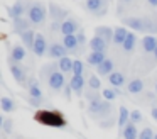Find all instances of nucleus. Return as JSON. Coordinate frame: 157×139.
Returning a JSON list of instances; mask_svg holds the SVG:
<instances>
[{
  "label": "nucleus",
  "instance_id": "f257e3e1",
  "mask_svg": "<svg viewBox=\"0 0 157 139\" xmlns=\"http://www.w3.org/2000/svg\"><path fill=\"white\" fill-rule=\"evenodd\" d=\"M122 24L125 27L137 31V32H147V34H157V20L147 19V17H125L122 19Z\"/></svg>",
  "mask_w": 157,
  "mask_h": 139
},
{
  "label": "nucleus",
  "instance_id": "f03ea898",
  "mask_svg": "<svg viewBox=\"0 0 157 139\" xmlns=\"http://www.w3.org/2000/svg\"><path fill=\"white\" fill-rule=\"evenodd\" d=\"M112 112H113L112 102L105 100V98H98V97L90 100L88 114L93 119H108V117H112Z\"/></svg>",
  "mask_w": 157,
  "mask_h": 139
},
{
  "label": "nucleus",
  "instance_id": "7ed1b4c3",
  "mask_svg": "<svg viewBox=\"0 0 157 139\" xmlns=\"http://www.w3.org/2000/svg\"><path fill=\"white\" fill-rule=\"evenodd\" d=\"M48 17V9L42 2H37V0H32L29 2V9H27V19L31 20L34 26L37 24H42Z\"/></svg>",
  "mask_w": 157,
  "mask_h": 139
},
{
  "label": "nucleus",
  "instance_id": "20e7f679",
  "mask_svg": "<svg viewBox=\"0 0 157 139\" xmlns=\"http://www.w3.org/2000/svg\"><path fill=\"white\" fill-rule=\"evenodd\" d=\"M36 121L44 125H49V127H64L66 125V121L63 119V115L59 112L52 110H41L36 115Z\"/></svg>",
  "mask_w": 157,
  "mask_h": 139
},
{
  "label": "nucleus",
  "instance_id": "39448f33",
  "mask_svg": "<svg viewBox=\"0 0 157 139\" xmlns=\"http://www.w3.org/2000/svg\"><path fill=\"white\" fill-rule=\"evenodd\" d=\"M49 14L52 17V31H61V24L68 19V12H66L63 7L56 5V3H49Z\"/></svg>",
  "mask_w": 157,
  "mask_h": 139
},
{
  "label": "nucleus",
  "instance_id": "423d86ee",
  "mask_svg": "<svg viewBox=\"0 0 157 139\" xmlns=\"http://www.w3.org/2000/svg\"><path fill=\"white\" fill-rule=\"evenodd\" d=\"M108 3L110 0H86L85 9L90 14H95L96 17H103L108 12Z\"/></svg>",
  "mask_w": 157,
  "mask_h": 139
},
{
  "label": "nucleus",
  "instance_id": "0eeeda50",
  "mask_svg": "<svg viewBox=\"0 0 157 139\" xmlns=\"http://www.w3.org/2000/svg\"><path fill=\"white\" fill-rule=\"evenodd\" d=\"M46 81H48L49 88H52L54 92H59L61 88H64V73H63L61 70H56L52 71L51 75H49L48 78H46Z\"/></svg>",
  "mask_w": 157,
  "mask_h": 139
},
{
  "label": "nucleus",
  "instance_id": "6e6552de",
  "mask_svg": "<svg viewBox=\"0 0 157 139\" xmlns=\"http://www.w3.org/2000/svg\"><path fill=\"white\" fill-rule=\"evenodd\" d=\"M9 66H10V73H12V76H14V80L17 81L19 85H25V81L29 80L25 68L21 66V63H14V61H10Z\"/></svg>",
  "mask_w": 157,
  "mask_h": 139
},
{
  "label": "nucleus",
  "instance_id": "1a4fd4ad",
  "mask_svg": "<svg viewBox=\"0 0 157 139\" xmlns=\"http://www.w3.org/2000/svg\"><path fill=\"white\" fill-rule=\"evenodd\" d=\"M48 41H46V37L42 36V34H36V43H34V54L36 56H44V54H48Z\"/></svg>",
  "mask_w": 157,
  "mask_h": 139
},
{
  "label": "nucleus",
  "instance_id": "9d476101",
  "mask_svg": "<svg viewBox=\"0 0 157 139\" xmlns=\"http://www.w3.org/2000/svg\"><path fill=\"white\" fill-rule=\"evenodd\" d=\"M66 54H68V49L64 47V44L63 43H52L51 46H49L48 49V56L49 58H64Z\"/></svg>",
  "mask_w": 157,
  "mask_h": 139
},
{
  "label": "nucleus",
  "instance_id": "9b49d317",
  "mask_svg": "<svg viewBox=\"0 0 157 139\" xmlns=\"http://www.w3.org/2000/svg\"><path fill=\"white\" fill-rule=\"evenodd\" d=\"M27 92H29V97H32V98H44L37 78H29L27 80Z\"/></svg>",
  "mask_w": 157,
  "mask_h": 139
},
{
  "label": "nucleus",
  "instance_id": "f8f14e48",
  "mask_svg": "<svg viewBox=\"0 0 157 139\" xmlns=\"http://www.w3.org/2000/svg\"><path fill=\"white\" fill-rule=\"evenodd\" d=\"M12 26H14V31H15V32L21 36L22 32H25V31L31 29L32 22H31L29 19H25V17H17V19L12 20Z\"/></svg>",
  "mask_w": 157,
  "mask_h": 139
},
{
  "label": "nucleus",
  "instance_id": "ddd939ff",
  "mask_svg": "<svg viewBox=\"0 0 157 139\" xmlns=\"http://www.w3.org/2000/svg\"><path fill=\"white\" fill-rule=\"evenodd\" d=\"M79 31V24L75 19H66L61 24V34L63 36H69V34H75Z\"/></svg>",
  "mask_w": 157,
  "mask_h": 139
},
{
  "label": "nucleus",
  "instance_id": "4468645a",
  "mask_svg": "<svg viewBox=\"0 0 157 139\" xmlns=\"http://www.w3.org/2000/svg\"><path fill=\"white\" fill-rule=\"evenodd\" d=\"M90 47H91V51L106 53V49H108V43H106L105 39H101L100 36H93L91 39H90Z\"/></svg>",
  "mask_w": 157,
  "mask_h": 139
},
{
  "label": "nucleus",
  "instance_id": "2eb2a0df",
  "mask_svg": "<svg viewBox=\"0 0 157 139\" xmlns=\"http://www.w3.org/2000/svg\"><path fill=\"white\" fill-rule=\"evenodd\" d=\"M95 34H96V36H100L101 39H105L106 43H110V41H113L115 29H112V27H108V26H98L95 29Z\"/></svg>",
  "mask_w": 157,
  "mask_h": 139
},
{
  "label": "nucleus",
  "instance_id": "dca6fc26",
  "mask_svg": "<svg viewBox=\"0 0 157 139\" xmlns=\"http://www.w3.org/2000/svg\"><path fill=\"white\" fill-rule=\"evenodd\" d=\"M25 58V47L22 44H14L12 46V53H10V61L14 63H21Z\"/></svg>",
  "mask_w": 157,
  "mask_h": 139
},
{
  "label": "nucleus",
  "instance_id": "f3484780",
  "mask_svg": "<svg viewBox=\"0 0 157 139\" xmlns=\"http://www.w3.org/2000/svg\"><path fill=\"white\" fill-rule=\"evenodd\" d=\"M36 34L37 32H34L32 29H29V31H25V32H22L21 34V39H22V44H24L27 49H34V43H36Z\"/></svg>",
  "mask_w": 157,
  "mask_h": 139
},
{
  "label": "nucleus",
  "instance_id": "a211bd4d",
  "mask_svg": "<svg viewBox=\"0 0 157 139\" xmlns=\"http://www.w3.org/2000/svg\"><path fill=\"white\" fill-rule=\"evenodd\" d=\"M69 85H71L73 92H75L76 95H81L83 90H85V78H83V76H78V75H73Z\"/></svg>",
  "mask_w": 157,
  "mask_h": 139
},
{
  "label": "nucleus",
  "instance_id": "6ab92c4d",
  "mask_svg": "<svg viewBox=\"0 0 157 139\" xmlns=\"http://www.w3.org/2000/svg\"><path fill=\"white\" fill-rule=\"evenodd\" d=\"M142 49L145 53H152L157 49V37L155 36H145L142 39Z\"/></svg>",
  "mask_w": 157,
  "mask_h": 139
},
{
  "label": "nucleus",
  "instance_id": "aec40b11",
  "mask_svg": "<svg viewBox=\"0 0 157 139\" xmlns=\"http://www.w3.org/2000/svg\"><path fill=\"white\" fill-rule=\"evenodd\" d=\"M63 44H64V47L68 51H78L79 47V43L78 39H76V34H69V36H63Z\"/></svg>",
  "mask_w": 157,
  "mask_h": 139
},
{
  "label": "nucleus",
  "instance_id": "412c9836",
  "mask_svg": "<svg viewBox=\"0 0 157 139\" xmlns=\"http://www.w3.org/2000/svg\"><path fill=\"white\" fill-rule=\"evenodd\" d=\"M127 36H128V31H127L125 26L117 27V29H115V36H113V43H115L117 46H123V43H125Z\"/></svg>",
  "mask_w": 157,
  "mask_h": 139
},
{
  "label": "nucleus",
  "instance_id": "4be33fe9",
  "mask_svg": "<svg viewBox=\"0 0 157 139\" xmlns=\"http://www.w3.org/2000/svg\"><path fill=\"white\" fill-rule=\"evenodd\" d=\"M123 139H137L139 137V131H137V124L133 122H128V124L123 127V132H122Z\"/></svg>",
  "mask_w": 157,
  "mask_h": 139
},
{
  "label": "nucleus",
  "instance_id": "5701e85b",
  "mask_svg": "<svg viewBox=\"0 0 157 139\" xmlns=\"http://www.w3.org/2000/svg\"><path fill=\"white\" fill-rule=\"evenodd\" d=\"M108 83L112 85V87H123V85H125V75H123L122 71H113L108 76Z\"/></svg>",
  "mask_w": 157,
  "mask_h": 139
},
{
  "label": "nucleus",
  "instance_id": "b1692460",
  "mask_svg": "<svg viewBox=\"0 0 157 139\" xmlns=\"http://www.w3.org/2000/svg\"><path fill=\"white\" fill-rule=\"evenodd\" d=\"M96 71H98V75H105V76H110V75L113 73V61L110 59V58H106L105 61H103L100 66H96Z\"/></svg>",
  "mask_w": 157,
  "mask_h": 139
},
{
  "label": "nucleus",
  "instance_id": "393cba45",
  "mask_svg": "<svg viewBox=\"0 0 157 139\" xmlns=\"http://www.w3.org/2000/svg\"><path fill=\"white\" fill-rule=\"evenodd\" d=\"M24 12H25V7L22 5L21 0H17V2H15L12 7H9V14H10L12 19H17V17H24Z\"/></svg>",
  "mask_w": 157,
  "mask_h": 139
},
{
  "label": "nucleus",
  "instance_id": "a878e982",
  "mask_svg": "<svg viewBox=\"0 0 157 139\" xmlns=\"http://www.w3.org/2000/svg\"><path fill=\"white\" fill-rule=\"evenodd\" d=\"M128 121H130V112H128V108H127V107H120V110H118V119H117V124H118V127L123 129L127 124H128Z\"/></svg>",
  "mask_w": 157,
  "mask_h": 139
},
{
  "label": "nucleus",
  "instance_id": "bb28decb",
  "mask_svg": "<svg viewBox=\"0 0 157 139\" xmlns=\"http://www.w3.org/2000/svg\"><path fill=\"white\" fill-rule=\"evenodd\" d=\"M58 64H59V70H61L63 73H73L75 59H71L69 56H64V58H61V59L58 61Z\"/></svg>",
  "mask_w": 157,
  "mask_h": 139
},
{
  "label": "nucleus",
  "instance_id": "cd10ccee",
  "mask_svg": "<svg viewBox=\"0 0 157 139\" xmlns=\"http://www.w3.org/2000/svg\"><path fill=\"white\" fill-rule=\"evenodd\" d=\"M105 59H106L105 53H98V51H91L90 56H88V63L91 64V66H100Z\"/></svg>",
  "mask_w": 157,
  "mask_h": 139
},
{
  "label": "nucleus",
  "instance_id": "c85d7f7f",
  "mask_svg": "<svg viewBox=\"0 0 157 139\" xmlns=\"http://www.w3.org/2000/svg\"><path fill=\"white\" fill-rule=\"evenodd\" d=\"M144 90V81L140 80V78H135V80L128 81V85H127V92L128 93H140V92Z\"/></svg>",
  "mask_w": 157,
  "mask_h": 139
},
{
  "label": "nucleus",
  "instance_id": "c756f323",
  "mask_svg": "<svg viewBox=\"0 0 157 139\" xmlns=\"http://www.w3.org/2000/svg\"><path fill=\"white\" fill-rule=\"evenodd\" d=\"M135 44H137V36L133 32H128V36H127V39H125V43H123L122 47H123L125 53H130V51H133Z\"/></svg>",
  "mask_w": 157,
  "mask_h": 139
},
{
  "label": "nucleus",
  "instance_id": "7c9ffc66",
  "mask_svg": "<svg viewBox=\"0 0 157 139\" xmlns=\"http://www.w3.org/2000/svg\"><path fill=\"white\" fill-rule=\"evenodd\" d=\"M0 107H2V110H4V112H14L17 105H15V102L12 100V98L2 97V98H0Z\"/></svg>",
  "mask_w": 157,
  "mask_h": 139
},
{
  "label": "nucleus",
  "instance_id": "2f4dec72",
  "mask_svg": "<svg viewBox=\"0 0 157 139\" xmlns=\"http://www.w3.org/2000/svg\"><path fill=\"white\" fill-rule=\"evenodd\" d=\"M101 95H103V98H105V100L112 102V100H115V98L118 97V92H117L115 88H105V90L101 92Z\"/></svg>",
  "mask_w": 157,
  "mask_h": 139
},
{
  "label": "nucleus",
  "instance_id": "473e14b6",
  "mask_svg": "<svg viewBox=\"0 0 157 139\" xmlns=\"http://www.w3.org/2000/svg\"><path fill=\"white\" fill-rule=\"evenodd\" d=\"M2 129H4V134H12L14 132V121L12 119H2Z\"/></svg>",
  "mask_w": 157,
  "mask_h": 139
},
{
  "label": "nucleus",
  "instance_id": "72a5a7b5",
  "mask_svg": "<svg viewBox=\"0 0 157 139\" xmlns=\"http://www.w3.org/2000/svg\"><path fill=\"white\" fill-rule=\"evenodd\" d=\"M88 85H90V90H100L101 88V81H100V78L96 76V75H91L88 80Z\"/></svg>",
  "mask_w": 157,
  "mask_h": 139
},
{
  "label": "nucleus",
  "instance_id": "f704fd0d",
  "mask_svg": "<svg viewBox=\"0 0 157 139\" xmlns=\"http://www.w3.org/2000/svg\"><path fill=\"white\" fill-rule=\"evenodd\" d=\"M83 71H85V64H83V61L81 59H75V64H73V75L83 76Z\"/></svg>",
  "mask_w": 157,
  "mask_h": 139
},
{
  "label": "nucleus",
  "instance_id": "c9c22d12",
  "mask_svg": "<svg viewBox=\"0 0 157 139\" xmlns=\"http://www.w3.org/2000/svg\"><path fill=\"white\" fill-rule=\"evenodd\" d=\"M154 137H155V134L150 127H144L142 132L139 134V139H154Z\"/></svg>",
  "mask_w": 157,
  "mask_h": 139
},
{
  "label": "nucleus",
  "instance_id": "e433bc0d",
  "mask_svg": "<svg viewBox=\"0 0 157 139\" xmlns=\"http://www.w3.org/2000/svg\"><path fill=\"white\" fill-rule=\"evenodd\" d=\"M140 121H142V114H140L139 110H132V112H130V122L139 124Z\"/></svg>",
  "mask_w": 157,
  "mask_h": 139
},
{
  "label": "nucleus",
  "instance_id": "4c0bfd02",
  "mask_svg": "<svg viewBox=\"0 0 157 139\" xmlns=\"http://www.w3.org/2000/svg\"><path fill=\"white\" fill-rule=\"evenodd\" d=\"M29 104H31L32 107H41V105L44 104V98H32V97H29Z\"/></svg>",
  "mask_w": 157,
  "mask_h": 139
},
{
  "label": "nucleus",
  "instance_id": "58836bf2",
  "mask_svg": "<svg viewBox=\"0 0 157 139\" xmlns=\"http://www.w3.org/2000/svg\"><path fill=\"white\" fill-rule=\"evenodd\" d=\"M76 39H78V43L81 44V47H83V44L86 43V37H85V32H83V29H79L78 32H76Z\"/></svg>",
  "mask_w": 157,
  "mask_h": 139
},
{
  "label": "nucleus",
  "instance_id": "ea45409f",
  "mask_svg": "<svg viewBox=\"0 0 157 139\" xmlns=\"http://www.w3.org/2000/svg\"><path fill=\"white\" fill-rule=\"evenodd\" d=\"M113 124H115V119H112V117H108L106 121H100V125H101V127H112Z\"/></svg>",
  "mask_w": 157,
  "mask_h": 139
},
{
  "label": "nucleus",
  "instance_id": "a19ab883",
  "mask_svg": "<svg viewBox=\"0 0 157 139\" xmlns=\"http://www.w3.org/2000/svg\"><path fill=\"white\" fill-rule=\"evenodd\" d=\"M71 93H73L71 85H66V87H64V97H66V98H71Z\"/></svg>",
  "mask_w": 157,
  "mask_h": 139
},
{
  "label": "nucleus",
  "instance_id": "79ce46f5",
  "mask_svg": "<svg viewBox=\"0 0 157 139\" xmlns=\"http://www.w3.org/2000/svg\"><path fill=\"white\" fill-rule=\"evenodd\" d=\"M150 114H152V117H154V119H155V121H157V107H154Z\"/></svg>",
  "mask_w": 157,
  "mask_h": 139
},
{
  "label": "nucleus",
  "instance_id": "37998d69",
  "mask_svg": "<svg viewBox=\"0 0 157 139\" xmlns=\"http://www.w3.org/2000/svg\"><path fill=\"white\" fill-rule=\"evenodd\" d=\"M147 2H149L152 7H157V0H147Z\"/></svg>",
  "mask_w": 157,
  "mask_h": 139
},
{
  "label": "nucleus",
  "instance_id": "c03bdc74",
  "mask_svg": "<svg viewBox=\"0 0 157 139\" xmlns=\"http://www.w3.org/2000/svg\"><path fill=\"white\" fill-rule=\"evenodd\" d=\"M154 58H155V61H157V49L154 51Z\"/></svg>",
  "mask_w": 157,
  "mask_h": 139
},
{
  "label": "nucleus",
  "instance_id": "a18cd8bd",
  "mask_svg": "<svg viewBox=\"0 0 157 139\" xmlns=\"http://www.w3.org/2000/svg\"><path fill=\"white\" fill-rule=\"evenodd\" d=\"M120 2H130V0H120Z\"/></svg>",
  "mask_w": 157,
  "mask_h": 139
},
{
  "label": "nucleus",
  "instance_id": "49530a36",
  "mask_svg": "<svg viewBox=\"0 0 157 139\" xmlns=\"http://www.w3.org/2000/svg\"><path fill=\"white\" fill-rule=\"evenodd\" d=\"M155 93H157V83H155Z\"/></svg>",
  "mask_w": 157,
  "mask_h": 139
},
{
  "label": "nucleus",
  "instance_id": "de8ad7c7",
  "mask_svg": "<svg viewBox=\"0 0 157 139\" xmlns=\"http://www.w3.org/2000/svg\"><path fill=\"white\" fill-rule=\"evenodd\" d=\"M154 139H157V134H155V137H154Z\"/></svg>",
  "mask_w": 157,
  "mask_h": 139
}]
</instances>
